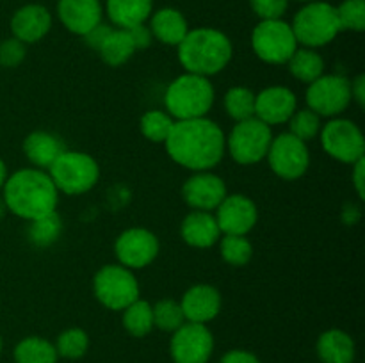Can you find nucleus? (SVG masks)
I'll return each mask as SVG.
<instances>
[{"mask_svg": "<svg viewBox=\"0 0 365 363\" xmlns=\"http://www.w3.org/2000/svg\"><path fill=\"white\" fill-rule=\"evenodd\" d=\"M166 152L180 167L192 171H212L227 153V135L209 117L175 121L168 135Z\"/></svg>", "mask_w": 365, "mask_h": 363, "instance_id": "1", "label": "nucleus"}, {"mask_svg": "<svg viewBox=\"0 0 365 363\" xmlns=\"http://www.w3.org/2000/svg\"><path fill=\"white\" fill-rule=\"evenodd\" d=\"M2 189L6 209L25 221H34L57 210L59 191L45 169H18L7 177Z\"/></svg>", "mask_w": 365, "mask_h": 363, "instance_id": "2", "label": "nucleus"}, {"mask_svg": "<svg viewBox=\"0 0 365 363\" xmlns=\"http://www.w3.org/2000/svg\"><path fill=\"white\" fill-rule=\"evenodd\" d=\"M178 48V60L187 73L212 77L230 64L234 46L223 31L198 27L187 32Z\"/></svg>", "mask_w": 365, "mask_h": 363, "instance_id": "3", "label": "nucleus"}, {"mask_svg": "<svg viewBox=\"0 0 365 363\" xmlns=\"http://www.w3.org/2000/svg\"><path fill=\"white\" fill-rule=\"evenodd\" d=\"M216 91L207 77L195 73H182L170 82L164 93L166 112L175 121L205 117L212 109Z\"/></svg>", "mask_w": 365, "mask_h": 363, "instance_id": "4", "label": "nucleus"}, {"mask_svg": "<svg viewBox=\"0 0 365 363\" xmlns=\"http://www.w3.org/2000/svg\"><path fill=\"white\" fill-rule=\"evenodd\" d=\"M59 194L81 196L89 192L100 180V166L89 153L64 149L46 169Z\"/></svg>", "mask_w": 365, "mask_h": 363, "instance_id": "5", "label": "nucleus"}, {"mask_svg": "<svg viewBox=\"0 0 365 363\" xmlns=\"http://www.w3.org/2000/svg\"><path fill=\"white\" fill-rule=\"evenodd\" d=\"M291 27L298 45L307 46V48L330 45L337 38L339 32H342L335 6L321 2V0L307 2V6H303L296 13Z\"/></svg>", "mask_w": 365, "mask_h": 363, "instance_id": "6", "label": "nucleus"}, {"mask_svg": "<svg viewBox=\"0 0 365 363\" xmlns=\"http://www.w3.org/2000/svg\"><path fill=\"white\" fill-rule=\"evenodd\" d=\"M93 294L96 301L107 310L123 312L130 302L139 299L141 288L134 276V270L121 263H109L96 270L93 278Z\"/></svg>", "mask_w": 365, "mask_h": 363, "instance_id": "7", "label": "nucleus"}, {"mask_svg": "<svg viewBox=\"0 0 365 363\" xmlns=\"http://www.w3.org/2000/svg\"><path fill=\"white\" fill-rule=\"evenodd\" d=\"M273 130L257 117L239 121L227 135V152L241 166L262 162L273 141Z\"/></svg>", "mask_w": 365, "mask_h": 363, "instance_id": "8", "label": "nucleus"}, {"mask_svg": "<svg viewBox=\"0 0 365 363\" xmlns=\"http://www.w3.org/2000/svg\"><path fill=\"white\" fill-rule=\"evenodd\" d=\"M291 23L278 20H260L252 32V48L262 63L287 64L298 48Z\"/></svg>", "mask_w": 365, "mask_h": 363, "instance_id": "9", "label": "nucleus"}, {"mask_svg": "<svg viewBox=\"0 0 365 363\" xmlns=\"http://www.w3.org/2000/svg\"><path fill=\"white\" fill-rule=\"evenodd\" d=\"M321 146L334 160L342 164H355L364 159L365 139L359 125L346 117H330L321 127Z\"/></svg>", "mask_w": 365, "mask_h": 363, "instance_id": "10", "label": "nucleus"}, {"mask_svg": "<svg viewBox=\"0 0 365 363\" xmlns=\"http://www.w3.org/2000/svg\"><path fill=\"white\" fill-rule=\"evenodd\" d=\"M307 107L321 117H339L351 105V80L344 75L323 73L307 88Z\"/></svg>", "mask_w": 365, "mask_h": 363, "instance_id": "11", "label": "nucleus"}, {"mask_svg": "<svg viewBox=\"0 0 365 363\" xmlns=\"http://www.w3.org/2000/svg\"><path fill=\"white\" fill-rule=\"evenodd\" d=\"M266 159L271 171L287 182L299 180L310 167L309 146L289 132L273 137Z\"/></svg>", "mask_w": 365, "mask_h": 363, "instance_id": "12", "label": "nucleus"}, {"mask_svg": "<svg viewBox=\"0 0 365 363\" xmlns=\"http://www.w3.org/2000/svg\"><path fill=\"white\" fill-rule=\"evenodd\" d=\"M160 244L153 231L135 226L121 231L114 242L118 263L130 270H139L148 267L159 256Z\"/></svg>", "mask_w": 365, "mask_h": 363, "instance_id": "13", "label": "nucleus"}, {"mask_svg": "<svg viewBox=\"0 0 365 363\" xmlns=\"http://www.w3.org/2000/svg\"><path fill=\"white\" fill-rule=\"evenodd\" d=\"M214 351V337L207 324L184 322L173 331L170 344L175 363H207Z\"/></svg>", "mask_w": 365, "mask_h": 363, "instance_id": "14", "label": "nucleus"}, {"mask_svg": "<svg viewBox=\"0 0 365 363\" xmlns=\"http://www.w3.org/2000/svg\"><path fill=\"white\" fill-rule=\"evenodd\" d=\"M221 235H248L259 221L255 201L245 194H227L214 210Z\"/></svg>", "mask_w": 365, "mask_h": 363, "instance_id": "15", "label": "nucleus"}, {"mask_svg": "<svg viewBox=\"0 0 365 363\" xmlns=\"http://www.w3.org/2000/svg\"><path fill=\"white\" fill-rule=\"evenodd\" d=\"M227 194L225 180L212 171H196L182 185V198L192 210L214 212Z\"/></svg>", "mask_w": 365, "mask_h": 363, "instance_id": "16", "label": "nucleus"}, {"mask_svg": "<svg viewBox=\"0 0 365 363\" xmlns=\"http://www.w3.org/2000/svg\"><path fill=\"white\" fill-rule=\"evenodd\" d=\"M298 109L294 91L285 85H269L255 93V117L267 127L284 125Z\"/></svg>", "mask_w": 365, "mask_h": 363, "instance_id": "17", "label": "nucleus"}, {"mask_svg": "<svg viewBox=\"0 0 365 363\" xmlns=\"http://www.w3.org/2000/svg\"><path fill=\"white\" fill-rule=\"evenodd\" d=\"M178 302H180L182 312H184L185 322L207 324L220 315L223 299H221L220 290L216 287L198 283L187 288Z\"/></svg>", "mask_w": 365, "mask_h": 363, "instance_id": "18", "label": "nucleus"}, {"mask_svg": "<svg viewBox=\"0 0 365 363\" xmlns=\"http://www.w3.org/2000/svg\"><path fill=\"white\" fill-rule=\"evenodd\" d=\"M57 16L71 34L84 36L102 23L103 7L100 0H59Z\"/></svg>", "mask_w": 365, "mask_h": 363, "instance_id": "19", "label": "nucleus"}, {"mask_svg": "<svg viewBox=\"0 0 365 363\" xmlns=\"http://www.w3.org/2000/svg\"><path fill=\"white\" fill-rule=\"evenodd\" d=\"M50 28H52V14L41 4H27L11 18L13 38L20 39L25 45L41 41Z\"/></svg>", "mask_w": 365, "mask_h": 363, "instance_id": "20", "label": "nucleus"}, {"mask_svg": "<svg viewBox=\"0 0 365 363\" xmlns=\"http://www.w3.org/2000/svg\"><path fill=\"white\" fill-rule=\"evenodd\" d=\"M180 237L191 248L207 249L217 244L221 230L212 212L191 210L180 224Z\"/></svg>", "mask_w": 365, "mask_h": 363, "instance_id": "21", "label": "nucleus"}, {"mask_svg": "<svg viewBox=\"0 0 365 363\" xmlns=\"http://www.w3.org/2000/svg\"><path fill=\"white\" fill-rule=\"evenodd\" d=\"M64 149H66V144L53 132L34 130L24 141L25 157L32 164V167H38V169H48Z\"/></svg>", "mask_w": 365, "mask_h": 363, "instance_id": "22", "label": "nucleus"}, {"mask_svg": "<svg viewBox=\"0 0 365 363\" xmlns=\"http://www.w3.org/2000/svg\"><path fill=\"white\" fill-rule=\"evenodd\" d=\"M150 31L152 36L168 46H178L182 39L191 31L184 14L173 7H163L150 16Z\"/></svg>", "mask_w": 365, "mask_h": 363, "instance_id": "23", "label": "nucleus"}, {"mask_svg": "<svg viewBox=\"0 0 365 363\" xmlns=\"http://www.w3.org/2000/svg\"><path fill=\"white\" fill-rule=\"evenodd\" d=\"M153 0H107L106 13L116 28H132L152 16Z\"/></svg>", "mask_w": 365, "mask_h": 363, "instance_id": "24", "label": "nucleus"}, {"mask_svg": "<svg viewBox=\"0 0 365 363\" xmlns=\"http://www.w3.org/2000/svg\"><path fill=\"white\" fill-rule=\"evenodd\" d=\"M317 356L323 363H353L355 342L342 330H328L317 338Z\"/></svg>", "mask_w": 365, "mask_h": 363, "instance_id": "25", "label": "nucleus"}, {"mask_svg": "<svg viewBox=\"0 0 365 363\" xmlns=\"http://www.w3.org/2000/svg\"><path fill=\"white\" fill-rule=\"evenodd\" d=\"M287 68L289 73L296 80L309 85L310 82H314L324 73V59L316 48L298 46L296 52L291 56V59L287 60Z\"/></svg>", "mask_w": 365, "mask_h": 363, "instance_id": "26", "label": "nucleus"}, {"mask_svg": "<svg viewBox=\"0 0 365 363\" xmlns=\"http://www.w3.org/2000/svg\"><path fill=\"white\" fill-rule=\"evenodd\" d=\"M135 52H138V50H135L127 28H116V27L110 31V34L107 36V39L103 41V45L100 46L98 50L103 63H106L107 66H113V68L127 64Z\"/></svg>", "mask_w": 365, "mask_h": 363, "instance_id": "27", "label": "nucleus"}, {"mask_svg": "<svg viewBox=\"0 0 365 363\" xmlns=\"http://www.w3.org/2000/svg\"><path fill=\"white\" fill-rule=\"evenodd\" d=\"M56 345L43 337H27L14 347L16 363H57Z\"/></svg>", "mask_w": 365, "mask_h": 363, "instance_id": "28", "label": "nucleus"}, {"mask_svg": "<svg viewBox=\"0 0 365 363\" xmlns=\"http://www.w3.org/2000/svg\"><path fill=\"white\" fill-rule=\"evenodd\" d=\"M123 327L128 335L135 338H143L153 330V312L152 305L145 299H135L134 302L123 310Z\"/></svg>", "mask_w": 365, "mask_h": 363, "instance_id": "29", "label": "nucleus"}, {"mask_svg": "<svg viewBox=\"0 0 365 363\" xmlns=\"http://www.w3.org/2000/svg\"><path fill=\"white\" fill-rule=\"evenodd\" d=\"M29 241L38 248H48V246L56 244L59 241L61 233H63V219L56 212H50L46 216L38 217L34 221H29Z\"/></svg>", "mask_w": 365, "mask_h": 363, "instance_id": "30", "label": "nucleus"}, {"mask_svg": "<svg viewBox=\"0 0 365 363\" xmlns=\"http://www.w3.org/2000/svg\"><path fill=\"white\" fill-rule=\"evenodd\" d=\"M225 110L235 123L255 117V93L245 85H234L225 95Z\"/></svg>", "mask_w": 365, "mask_h": 363, "instance_id": "31", "label": "nucleus"}, {"mask_svg": "<svg viewBox=\"0 0 365 363\" xmlns=\"http://www.w3.org/2000/svg\"><path fill=\"white\" fill-rule=\"evenodd\" d=\"M220 255L228 265L245 267L253 256V246L246 235H223L220 237Z\"/></svg>", "mask_w": 365, "mask_h": 363, "instance_id": "32", "label": "nucleus"}, {"mask_svg": "<svg viewBox=\"0 0 365 363\" xmlns=\"http://www.w3.org/2000/svg\"><path fill=\"white\" fill-rule=\"evenodd\" d=\"M173 125V117H171L166 110L159 109L146 110L141 116V121H139L141 134L145 135V139H148L150 142H155V144H160V142L164 144V142H166Z\"/></svg>", "mask_w": 365, "mask_h": 363, "instance_id": "33", "label": "nucleus"}, {"mask_svg": "<svg viewBox=\"0 0 365 363\" xmlns=\"http://www.w3.org/2000/svg\"><path fill=\"white\" fill-rule=\"evenodd\" d=\"M289 125V134H292L294 137H298L299 141L310 142L312 139L319 137V132L323 123H321V116L316 114L314 110L307 109H296V112L292 114L291 120L287 121Z\"/></svg>", "mask_w": 365, "mask_h": 363, "instance_id": "34", "label": "nucleus"}, {"mask_svg": "<svg viewBox=\"0 0 365 363\" xmlns=\"http://www.w3.org/2000/svg\"><path fill=\"white\" fill-rule=\"evenodd\" d=\"M153 312V327H159L160 331H177L185 322L184 312H182L180 302L175 299H160L152 306Z\"/></svg>", "mask_w": 365, "mask_h": 363, "instance_id": "35", "label": "nucleus"}, {"mask_svg": "<svg viewBox=\"0 0 365 363\" xmlns=\"http://www.w3.org/2000/svg\"><path fill=\"white\" fill-rule=\"evenodd\" d=\"M89 337L81 327H70L57 337V354L68 359H78L88 352Z\"/></svg>", "mask_w": 365, "mask_h": 363, "instance_id": "36", "label": "nucleus"}, {"mask_svg": "<svg viewBox=\"0 0 365 363\" xmlns=\"http://www.w3.org/2000/svg\"><path fill=\"white\" fill-rule=\"evenodd\" d=\"M335 11L341 31L362 32L365 28V0H344Z\"/></svg>", "mask_w": 365, "mask_h": 363, "instance_id": "37", "label": "nucleus"}, {"mask_svg": "<svg viewBox=\"0 0 365 363\" xmlns=\"http://www.w3.org/2000/svg\"><path fill=\"white\" fill-rule=\"evenodd\" d=\"M27 56V45L20 39L9 38L0 43V66L16 68L20 66Z\"/></svg>", "mask_w": 365, "mask_h": 363, "instance_id": "38", "label": "nucleus"}, {"mask_svg": "<svg viewBox=\"0 0 365 363\" xmlns=\"http://www.w3.org/2000/svg\"><path fill=\"white\" fill-rule=\"evenodd\" d=\"M250 6L260 20H278L287 11L289 0H250Z\"/></svg>", "mask_w": 365, "mask_h": 363, "instance_id": "39", "label": "nucleus"}, {"mask_svg": "<svg viewBox=\"0 0 365 363\" xmlns=\"http://www.w3.org/2000/svg\"><path fill=\"white\" fill-rule=\"evenodd\" d=\"M113 28L114 27H110V25L103 23V21H102V23H98L96 27H93L91 31H89L88 34L82 36V38H84L86 45H88L89 48L96 50V52H98L100 46L103 45V41H106L107 36L110 34V31H113Z\"/></svg>", "mask_w": 365, "mask_h": 363, "instance_id": "40", "label": "nucleus"}, {"mask_svg": "<svg viewBox=\"0 0 365 363\" xmlns=\"http://www.w3.org/2000/svg\"><path fill=\"white\" fill-rule=\"evenodd\" d=\"M127 31H128V34H130L135 50H145L152 45L153 36H152V31H150V27L146 23L135 25V27L127 28Z\"/></svg>", "mask_w": 365, "mask_h": 363, "instance_id": "41", "label": "nucleus"}, {"mask_svg": "<svg viewBox=\"0 0 365 363\" xmlns=\"http://www.w3.org/2000/svg\"><path fill=\"white\" fill-rule=\"evenodd\" d=\"M353 166V173H351V182H353V187H355L356 196L359 199L365 198V159L356 160Z\"/></svg>", "mask_w": 365, "mask_h": 363, "instance_id": "42", "label": "nucleus"}, {"mask_svg": "<svg viewBox=\"0 0 365 363\" xmlns=\"http://www.w3.org/2000/svg\"><path fill=\"white\" fill-rule=\"evenodd\" d=\"M220 363H260V359L253 352L234 349V351H228Z\"/></svg>", "mask_w": 365, "mask_h": 363, "instance_id": "43", "label": "nucleus"}, {"mask_svg": "<svg viewBox=\"0 0 365 363\" xmlns=\"http://www.w3.org/2000/svg\"><path fill=\"white\" fill-rule=\"evenodd\" d=\"M351 102L359 107L365 105V75H359L351 80Z\"/></svg>", "mask_w": 365, "mask_h": 363, "instance_id": "44", "label": "nucleus"}, {"mask_svg": "<svg viewBox=\"0 0 365 363\" xmlns=\"http://www.w3.org/2000/svg\"><path fill=\"white\" fill-rule=\"evenodd\" d=\"M360 216H362V212H360V206L355 205V203H348V205L344 206V212H342V219H344L346 224H356L360 221Z\"/></svg>", "mask_w": 365, "mask_h": 363, "instance_id": "45", "label": "nucleus"}, {"mask_svg": "<svg viewBox=\"0 0 365 363\" xmlns=\"http://www.w3.org/2000/svg\"><path fill=\"white\" fill-rule=\"evenodd\" d=\"M6 180H7V167H6V164H4V160L0 159V189L4 187Z\"/></svg>", "mask_w": 365, "mask_h": 363, "instance_id": "46", "label": "nucleus"}, {"mask_svg": "<svg viewBox=\"0 0 365 363\" xmlns=\"http://www.w3.org/2000/svg\"><path fill=\"white\" fill-rule=\"evenodd\" d=\"M0 352H2V338H0Z\"/></svg>", "mask_w": 365, "mask_h": 363, "instance_id": "47", "label": "nucleus"}, {"mask_svg": "<svg viewBox=\"0 0 365 363\" xmlns=\"http://www.w3.org/2000/svg\"><path fill=\"white\" fill-rule=\"evenodd\" d=\"M299 2H314V0H299Z\"/></svg>", "mask_w": 365, "mask_h": 363, "instance_id": "48", "label": "nucleus"}]
</instances>
